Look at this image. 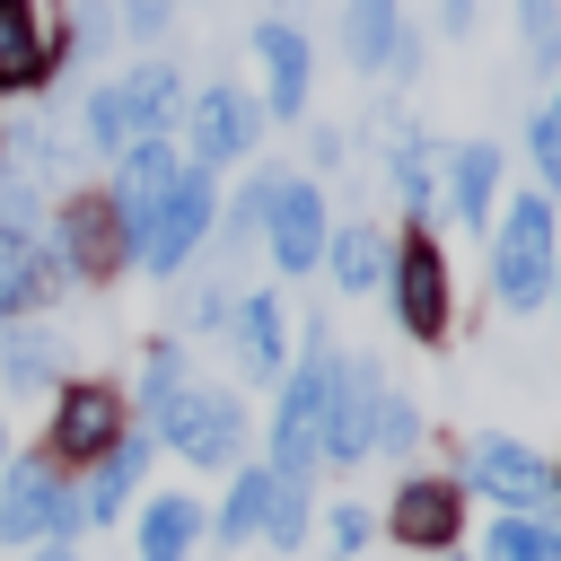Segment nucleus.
Listing matches in <instances>:
<instances>
[{
  "label": "nucleus",
  "instance_id": "nucleus-1",
  "mask_svg": "<svg viewBox=\"0 0 561 561\" xmlns=\"http://www.w3.org/2000/svg\"><path fill=\"white\" fill-rule=\"evenodd\" d=\"M333 342L324 324H307V351L280 368V403H272V473L280 482H307L316 473V447H324V403H333Z\"/></svg>",
  "mask_w": 561,
  "mask_h": 561
},
{
  "label": "nucleus",
  "instance_id": "nucleus-2",
  "mask_svg": "<svg viewBox=\"0 0 561 561\" xmlns=\"http://www.w3.org/2000/svg\"><path fill=\"white\" fill-rule=\"evenodd\" d=\"M552 263H561V237H552V193H517L491 228V298L508 316L543 307L552 298Z\"/></svg>",
  "mask_w": 561,
  "mask_h": 561
},
{
  "label": "nucleus",
  "instance_id": "nucleus-3",
  "mask_svg": "<svg viewBox=\"0 0 561 561\" xmlns=\"http://www.w3.org/2000/svg\"><path fill=\"white\" fill-rule=\"evenodd\" d=\"M149 438L175 447V456L202 465V473H228V465L245 456V403H237L228 386H202V377H193V386L149 421Z\"/></svg>",
  "mask_w": 561,
  "mask_h": 561
},
{
  "label": "nucleus",
  "instance_id": "nucleus-4",
  "mask_svg": "<svg viewBox=\"0 0 561 561\" xmlns=\"http://www.w3.org/2000/svg\"><path fill=\"white\" fill-rule=\"evenodd\" d=\"M210 228H219V193H210V175H202V167H184V175H175V193H167V202L149 210V228L131 237V263H140L149 280H175V272L202 254V237H210Z\"/></svg>",
  "mask_w": 561,
  "mask_h": 561
},
{
  "label": "nucleus",
  "instance_id": "nucleus-5",
  "mask_svg": "<svg viewBox=\"0 0 561 561\" xmlns=\"http://www.w3.org/2000/svg\"><path fill=\"white\" fill-rule=\"evenodd\" d=\"M79 535V491L61 482L53 456L0 465V543H70Z\"/></svg>",
  "mask_w": 561,
  "mask_h": 561
},
{
  "label": "nucleus",
  "instance_id": "nucleus-6",
  "mask_svg": "<svg viewBox=\"0 0 561 561\" xmlns=\"http://www.w3.org/2000/svg\"><path fill=\"white\" fill-rule=\"evenodd\" d=\"M254 140H263V96H245L237 79H210V88H193L184 96V167H237V158H254Z\"/></svg>",
  "mask_w": 561,
  "mask_h": 561
},
{
  "label": "nucleus",
  "instance_id": "nucleus-7",
  "mask_svg": "<svg viewBox=\"0 0 561 561\" xmlns=\"http://www.w3.org/2000/svg\"><path fill=\"white\" fill-rule=\"evenodd\" d=\"M123 430H131V421H123V394H114L105 377H70V386L53 394L44 456H53V465H96V456H105Z\"/></svg>",
  "mask_w": 561,
  "mask_h": 561
},
{
  "label": "nucleus",
  "instance_id": "nucleus-8",
  "mask_svg": "<svg viewBox=\"0 0 561 561\" xmlns=\"http://www.w3.org/2000/svg\"><path fill=\"white\" fill-rule=\"evenodd\" d=\"M465 491L500 500L508 517H543V508L561 500L552 465H543V456H535L526 438H473V447H465Z\"/></svg>",
  "mask_w": 561,
  "mask_h": 561
},
{
  "label": "nucleus",
  "instance_id": "nucleus-9",
  "mask_svg": "<svg viewBox=\"0 0 561 561\" xmlns=\"http://www.w3.org/2000/svg\"><path fill=\"white\" fill-rule=\"evenodd\" d=\"M386 298H394V324L412 342H438L447 333V254L430 245V228L412 219V237L386 254Z\"/></svg>",
  "mask_w": 561,
  "mask_h": 561
},
{
  "label": "nucleus",
  "instance_id": "nucleus-10",
  "mask_svg": "<svg viewBox=\"0 0 561 561\" xmlns=\"http://www.w3.org/2000/svg\"><path fill=\"white\" fill-rule=\"evenodd\" d=\"M53 254H61L70 280H114V272L131 263V237H123V219L105 210V193H70L61 219H53Z\"/></svg>",
  "mask_w": 561,
  "mask_h": 561
},
{
  "label": "nucleus",
  "instance_id": "nucleus-11",
  "mask_svg": "<svg viewBox=\"0 0 561 561\" xmlns=\"http://www.w3.org/2000/svg\"><path fill=\"white\" fill-rule=\"evenodd\" d=\"M324 237H333V219H324L316 175H280V193H272V210H263V245H272V263H280L289 280H307V272L324 263Z\"/></svg>",
  "mask_w": 561,
  "mask_h": 561
},
{
  "label": "nucleus",
  "instance_id": "nucleus-12",
  "mask_svg": "<svg viewBox=\"0 0 561 561\" xmlns=\"http://www.w3.org/2000/svg\"><path fill=\"white\" fill-rule=\"evenodd\" d=\"M377 403H386V377L368 359H333V403H324V465H359L377 456Z\"/></svg>",
  "mask_w": 561,
  "mask_h": 561
},
{
  "label": "nucleus",
  "instance_id": "nucleus-13",
  "mask_svg": "<svg viewBox=\"0 0 561 561\" xmlns=\"http://www.w3.org/2000/svg\"><path fill=\"white\" fill-rule=\"evenodd\" d=\"M254 61H263V123H298L316 88V44L289 18H254Z\"/></svg>",
  "mask_w": 561,
  "mask_h": 561
},
{
  "label": "nucleus",
  "instance_id": "nucleus-14",
  "mask_svg": "<svg viewBox=\"0 0 561 561\" xmlns=\"http://www.w3.org/2000/svg\"><path fill=\"white\" fill-rule=\"evenodd\" d=\"M342 53H351V70H386V79H403V70H421V35L403 26V0H342Z\"/></svg>",
  "mask_w": 561,
  "mask_h": 561
},
{
  "label": "nucleus",
  "instance_id": "nucleus-15",
  "mask_svg": "<svg viewBox=\"0 0 561 561\" xmlns=\"http://www.w3.org/2000/svg\"><path fill=\"white\" fill-rule=\"evenodd\" d=\"M175 175H184L175 140H131V149L114 158V175H105V210L123 219V237H140V228H149V210L175 193Z\"/></svg>",
  "mask_w": 561,
  "mask_h": 561
},
{
  "label": "nucleus",
  "instance_id": "nucleus-16",
  "mask_svg": "<svg viewBox=\"0 0 561 561\" xmlns=\"http://www.w3.org/2000/svg\"><path fill=\"white\" fill-rule=\"evenodd\" d=\"M386 535L412 543V552H456L465 535V482H438V473H412L386 508Z\"/></svg>",
  "mask_w": 561,
  "mask_h": 561
},
{
  "label": "nucleus",
  "instance_id": "nucleus-17",
  "mask_svg": "<svg viewBox=\"0 0 561 561\" xmlns=\"http://www.w3.org/2000/svg\"><path fill=\"white\" fill-rule=\"evenodd\" d=\"M61 289H70V272H61L53 237L0 219V324H18L26 307H44V298H61Z\"/></svg>",
  "mask_w": 561,
  "mask_h": 561
},
{
  "label": "nucleus",
  "instance_id": "nucleus-18",
  "mask_svg": "<svg viewBox=\"0 0 561 561\" xmlns=\"http://www.w3.org/2000/svg\"><path fill=\"white\" fill-rule=\"evenodd\" d=\"M114 105H123V131L131 140H175V114H184V70L167 53L114 70Z\"/></svg>",
  "mask_w": 561,
  "mask_h": 561
},
{
  "label": "nucleus",
  "instance_id": "nucleus-19",
  "mask_svg": "<svg viewBox=\"0 0 561 561\" xmlns=\"http://www.w3.org/2000/svg\"><path fill=\"white\" fill-rule=\"evenodd\" d=\"M228 342H237V368H245L254 386H280V368H289V316H280V289H245V298L228 307Z\"/></svg>",
  "mask_w": 561,
  "mask_h": 561
},
{
  "label": "nucleus",
  "instance_id": "nucleus-20",
  "mask_svg": "<svg viewBox=\"0 0 561 561\" xmlns=\"http://www.w3.org/2000/svg\"><path fill=\"white\" fill-rule=\"evenodd\" d=\"M149 456H158V438H149V430H123V438L88 465V482H79V526H114V517L131 508V491H140V473H149Z\"/></svg>",
  "mask_w": 561,
  "mask_h": 561
},
{
  "label": "nucleus",
  "instance_id": "nucleus-21",
  "mask_svg": "<svg viewBox=\"0 0 561 561\" xmlns=\"http://www.w3.org/2000/svg\"><path fill=\"white\" fill-rule=\"evenodd\" d=\"M53 79V18L44 0H0V96H35Z\"/></svg>",
  "mask_w": 561,
  "mask_h": 561
},
{
  "label": "nucleus",
  "instance_id": "nucleus-22",
  "mask_svg": "<svg viewBox=\"0 0 561 561\" xmlns=\"http://www.w3.org/2000/svg\"><path fill=\"white\" fill-rule=\"evenodd\" d=\"M491 202H500V149L491 140H456V158H447V219L491 228Z\"/></svg>",
  "mask_w": 561,
  "mask_h": 561
},
{
  "label": "nucleus",
  "instance_id": "nucleus-23",
  "mask_svg": "<svg viewBox=\"0 0 561 561\" xmlns=\"http://www.w3.org/2000/svg\"><path fill=\"white\" fill-rule=\"evenodd\" d=\"M202 543V500L193 491H158L140 508V561H193Z\"/></svg>",
  "mask_w": 561,
  "mask_h": 561
},
{
  "label": "nucleus",
  "instance_id": "nucleus-24",
  "mask_svg": "<svg viewBox=\"0 0 561 561\" xmlns=\"http://www.w3.org/2000/svg\"><path fill=\"white\" fill-rule=\"evenodd\" d=\"M324 272H333V289H377V280H386V237H377V219H342V228L324 237Z\"/></svg>",
  "mask_w": 561,
  "mask_h": 561
},
{
  "label": "nucleus",
  "instance_id": "nucleus-25",
  "mask_svg": "<svg viewBox=\"0 0 561 561\" xmlns=\"http://www.w3.org/2000/svg\"><path fill=\"white\" fill-rule=\"evenodd\" d=\"M53 377H61V342L44 324H0V386L9 394H35Z\"/></svg>",
  "mask_w": 561,
  "mask_h": 561
},
{
  "label": "nucleus",
  "instance_id": "nucleus-26",
  "mask_svg": "<svg viewBox=\"0 0 561 561\" xmlns=\"http://www.w3.org/2000/svg\"><path fill=\"white\" fill-rule=\"evenodd\" d=\"M272 465H245L237 482H228V500H219V543H254L263 535V517H272Z\"/></svg>",
  "mask_w": 561,
  "mask_h": 561
},
{
  "label": "nucleus",
  "instance_id": "nucleus-27",
  "mask_svg": "<svg viewBox=\"0 0 561 561\" xmlns=\"http://www.w3.org/2000/svg\"><path fill=\"white\" fill-rule=\"evenodd\" d=\"M482 561H561V526H543V517H491V535H482Z\"/></svg>",
  "mask_w": 561,
  "mask_h": 561
},
{
  "label": "nucleus",
  "instance_id": "nucleus-28",
  "mask_svg": "<svg viewBox=\"0 0 561 561\" xmlns=\"http://www.w3.org/2000/svg\"><path fill=\"white\" fill-rule=\"evenodd\" d=\"M193 386V359H184V342H149V359H140V421H158L175 394Z\"/></svg>",
  "mask_w": 561,
  "mask_h": 561
},
{
  "label": "nucleus",
  "instance_id": "nucleus-29",
  "mask_svg": "<svg viewBox=\"0 0 561 561\" xmlns=\"http://www.w3.org/2000/svg\"><path fill=\"white\" fill-rule=\"evenodd\" d=\"M394 193H403L412 219L438 202V167H430V140H421V131H394Z\"/></svg>",
  "mask_w": 561,
  "mask_h": 561
},
{
  "label": "nucleus",
  "instance_id": "nucleus-30",
  "mask_svg": "<svg viewBox=\"0 0 561 561\" xmlns=\"http://www.w3.org/2000/svg\"><path fill=\"white\" fill-rule=\"evenodd\" d=\"M272 193H280V175H272V167H254V175H245V193H237V202H219V237H228V245H245V237L263 228Z\"/></svg>",
  "mask_w": 561,
  "mask_h": 561
},
{
  "label": "nucleus",
  "instance_id": "nucleus-31",
  "mask_svg": "<svg viewBox=\"0 0 561 561\" xmlns=\"http://www.w3.org/2000/svg\"><path fill=\"white\" fill-rule=\"evenodd\" d=\"M263 543L298 552L307 543V482H272V517H263Z\"/></svg>",
  "mask_w": 561,
  "mask_h": 561
},
{
  "label": "nucleus",
  "instance_id": "nucleus-32",
  "mask_svg": "<svg viewBox=\"0 0 561 561\" xmlns=\"http://www.w3.org/2000/svg\"><path fill=\"white\" fill-rule=\"evenodd\" d=\"M517 18H526V53L561 70V0H517Z\"/></svg>",
  "mask_w": 561,
  "mask_h": 561
},
{
  "label": "nucleus",
  "instance_id": "nucleus-33",
  "mask_svg": "<svg viewBox=\"0 0 561 561\" xmlns=\"http://www.w3.org/2000/svg\"><path fill=\"white\" fill-rule=\"evenodd\" d=\"M526 149H535V175H543V193H561V114H552V105L535 114V131H526Z\"/></svg>",
  "mask_w": 561,
  "mask_h": 561
},
{
  "label": "nucleus",
  "instance_id": "nucleus-34",
  "mask_svg": "<svg viewBox=\"0 0 561 561\" xmlns=\"http://www.w3.org/2000/svg\"><path fill=\"white\" fill-rule=\"evenodd\" d=\"M368 535H377V517H368V508H351V500H342V508H333V517H324V543H333V552H342V561H351V552H359V543H368Z\"/></svg>",
  "mask_w": 561,
  "mask_h": 561
},
{
  "label": "nucleus",
  "instance_id": "nucleus-35",
  "mask_svg": "<svg viewBox=\"0 0 561 561\" xmlns=\"http://www.w3.org/2000/svg\"><path fill=\"white\" fill-rule=\"evenodd\" d=\"M167 18H175V0H123V9H114V26H123V35H140V44H158V35H167Z\"/></svg>",
  "mask_w": 561,
  "mask_h": 561
},
{
  "label": "nucleus",
  "instance_id": "nucleus-36",
  "mask_svg": "<svg viewBox=\"0 0 561 561\" xmlns=\"http://www.w3.org/2000/svg\"><path fill=\"white\" fill-rule=\"evenodd\" d=\"M412 438H421V412H412L403 394H386V403H377V447H412Z\"/></svg>",
  "mask_w": 561,
  "mask_h": 561
},
{
  "label": "nucleus",
  "instance_id": "nucleus-37",
  "mask_svg": "<svg viewBox=\"0 0 561 561\" xmlns=\"http://www.w3.org/2000/svg\"><path fill=\"white\" fill-rule=\"evenodd\" d=\"M438 26H447V35H465V26H473V0H438Z\"/></svg>",
  "mask_w": 561,
  "mask_h": 561
},
{
  "label": "nucleus",
  "instance_id": "nucleus-38",
  "mask_svg": "<svg viewBox=\"0 0 561 561\" xmlns=\"http://www.w3.org/2000/svg\"><path fill=\"white\" fill-rule=\"evenodd\" d=\"M35 561H79V552L70 543H35Z\"/></svg>",
  "mask_w": 561,
  "mask_h": 561
},
{
  "label": "nucleus",
  "instance_id": "nucleus-39",
  "mask_svg": "<svg viewBox=\"0 0 561 561\" xmlns=\"http://www.w3.org/2000/svg\"><path fill=\"white\" fill-rule=\"evenodd\" d=\"M0 465H9V430H0Z\"/></svg>",
  "mask_w": 561,
  "mask_h": 561
},
{
  "label": "nucleus",
  "instance_id": "nucleus-40",
  "mask_svg": "<svg viewBox=\"0 0 561 561\" xmlns=\"http://www.w3.org/2000/svg\"><path fill=\"white\" fill-rule=\"evenodd\" d=\"M552 298H561V263H552Z\"/></svg>",
  "mask_w": 561,
  "mask_h": 561
},
{
  "label": "nucleus",
  "instance_id": "nucleus-41",
  "mask_svg": "<svg viewBox=\"0 0 561 561\" xmlns=\"http://www.w3.org/2000/svg\"><path fill=\"white\" fill-rule=\"evenodd\" d=\"M552 114H561V105H552Z\"/></svg>",
  "mask_w": 561,
  "mask_h": 561
},
{
  "label": "nucleus",
  "instance_id": "nucleus-42",
  "mask_svg": "<svg viewBox=\"0 0 561 561\" xmlns=\"http://www.w3.org/2000/svg\"><path fill=\"white\" fill-rule=\"evenodd\" d=\"M552 482H561V473H552Z\"/></svg>",
  "mask_w": 561,
  "mask_h": 561
}]
</instances>
